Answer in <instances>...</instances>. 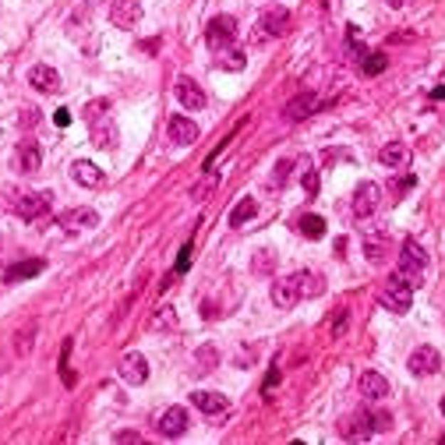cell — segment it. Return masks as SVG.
I'll list each match as a JSON object with an SVG mask.
<instances>
[{
	"label": "cell",
	"mask_w": 445,
	"mask_h": 445,
	"mask_svg": "<svg viewBox=\"0 0 445 445\" xmlns=\"http://www.w3.org/2000/svg\"><path fill=\"white\" fill-rule=\"evenodd\" d=\"M32 333H36V325H28V329H21V333H18V354L32 350Z\"/></svg>",
	"instance_id": "38"
},
{
	"label": "cell",
	"mask_w": 445,
	"mask_h": 445,
	"mask_svg": "<svg viewBox=\"0 0 445 445\" xmlns=\"http://www.w3.org/2000/svg\"><path fill=\"white\" fill-rule=\"evenodd\" d=\"M290 167H293L290 159L276 163V170H272V184H276V187H283V184H286V177H290Z\"/></svg>",
	"instance_id": "37"
},
{
	"label": "cell",
	"mask_w": 445,
	"mask_h": 445,
	"mask_svg": "<svg viewBox=\"0 0 445 445\" xmlns=\"http://www.w3.org/2000/svg\"><path fill=\"white\" fill-rule=\"evenodd\" d=\"M110 21L117 28H135L142 21V0H110Z\"/></svg>",
	"instance_id": "7"
},
{
	"label": "cell",
	"mask_w": 445,
	"mask_h": 445,
	"mask_svg": "<svg viewBox=\"0 0 445 445\" xmlns=\"http://www.w3.org/2000/svg\"><path fill=\"white\" fill-rule=\"evenodd\" d=\"M357 389H360L364 399H375V403L389 396V382H385V375H378V371H364V375L357 378Z\"/></svg>",
	"instance_id": "19"
},
{
	"label": "cell",
	"mask_w": 445,
	"mask_h": 445,
	"mask_svg": "<svg viewBox=\"0 0 445 445\" xmlns=\"http://www.w3.org/2000/svg\"><path fill=\"white\" fill-rule=\"evenodd\" d=\"M61 226H64L68 234L92 230V226H99V212H95V209H71V212L61 216Z\"/></svg>",
	"instance_id": "17"
},
{
	"label": "cell",
	"mask_w": 445,
	"mask_h": 445,
	"mask_svg": "<svg viewBox=\"0 0 445 445\" xmlns=\"http://www.w3.org/2000/svg\"><path fill=\"white\" fill-rule=\"evenodd\" d=\"M343 325H347V311H340V315H336V322H333V336H340V333H343Z\"/></svg>",
	"instance_id": "42"
},
{
	"label": "cell",
	"mask_w": 445,
	"mask_h": 445,
	"mask_svg": "<svg viewBox=\"0 0 445 445\" xmlns=\"http://www.w3.org/2000/svg\"><path fill=\"white\" fill-rule=\"evenodd\" d=\"M424 268H428V255L417 241H407L403 251H399V266H396V276H403L410 286H421L424 279Z\"/></svg>",
	"instance_id": "1"
},
{
	"label": "cell",
	"mask_w": 445,
	"mask_h": 445,
	"mask_svg": "<svg viewBox=\"0 0 445 445\" xmlns=\"http://www.w3.org/2000/svg\"><path fill=\"white\" fill-rule=\"evenodd\" d=\"M389 234L385 230H371V234H364V258L367 262H375V266H382L385 258H389Z\"/></svg>",
	"instance_id": "16"
},
{
	"label": "cell",
	"mask_w": 445,
	"mask_h": 445,
	"mask_svg": "<svg viewBox=\"0 0 445 445\" xmlns=\"http://www.w3.org/2000/svg\"><path fill=\"white\" fill-rule=\"evenodd\" d=\"M382 304L392 311V315H407L410 304H414V286L403 279V276H392L382 290Z\"/></svg>",
	"instance_id": "2"
},
{
	"label": "cell",
	"mask_w": 445,
	"mask_h": 445,
	"mask_svg": "<svg viewBox=\"0 0 445 445\" xmlns=\"http://www.w3.org/2000/svg\"><path fill=\"white\" fill-rule=\"evenodd\" d=\"M50 194L46 191H36V194H21L18 201H14V212L21 216V219H39V216H46L50 212Z\"/></svg>",
	"instance_id": "10"
},
{
	"label": "cell",
	"mask_w": 445,
	"mask_h": 445,
	"mask_svg": "<svg viewBox=\"0 0 445 445\" xmlns=\"http://www.w3.org/2000/svg\"><path fill=\"white\" fill-rule=\"evenodd\" d=\"M191 403H194L205 417H223V414H230V399H226L223 392H205V389H198V392H191Z\"/></svg>",
	"instance_id": "11"
},
{
	"label": "cell",
	"mask_w": 445,
	"mask_h": 445,
	"mask_svg": "<svg viewBox=\"0 0 445 445\" xmlns=\"http://www.w3.org/2000/svg\"><path fill=\"white\" fill-rule=\"evenodd\" d=\"M290 28V11L286 7H268L258 21V39H272V36H283Z\"/></svg>",
	"instance_id": "12"
},
{
	"label": "cell",
	"mask_w": 445,
	"mask_h": 445,
	"mask_svg": "<svg viewBox=\"0 0 445 445\" xmlns=\"http://www.w3.org/2000/svg\"><path fill=\"white\" fill-rule=\"evenodd\" d=\"M106 110H110V103H106V99H92L89 106H85V120H89V124H95V120H99Z\"/></svg>",
	"instance_id": "35"
},
{
	"label": "cell",
	"mask_w": 445,
	"mask_h": 445,
	"mask_svg": "<svg viewBox=\"0 0 445 445\" xmlns=\"http://www.w3.org/2000/svg\"><path fill=\"white\" fill-rule=\"evenodd\" d=\"M92 142H95L99 149H117V127H113L110 120H106V124L95 120V124H92Z\"/></svg>",
	"instance_id": "27"
},
{
	"label": "cell",
	"mask_w": 445,
	"mask_h": 445,
	"mask_svg": "<svg viewBox=\"0 0 445 445\" xmlns=\"http://www.w3.org/2000/svg\"><path fill=\"white\" fill-rule=\"evenodd\" d=\"M117 371H120V378H124L127 385H142V382L149 378V360L142 354H124L120 364H117Z\"/></svg>",
	"instance_id": "13"
},
{
	"label": "cell",
	"mask_w": 445,
	"mask_h": 445,
	"mask_svg": "<svg viewBox=\"0 0 445 445\" xmlns=\"http://www.w3.org/2000/svg\"><path fill=\"white\" fill-rule=\"evenodd\" d=\"M187 424H191V417H187L184 407H167V414H159V421H156L163 439H180L187 431Z\"/></svg>",
	"instance_id": "8"
},
{
	"label": "cell",
	"mask_w": 445,
	"mask_h": 445,
	"mask_svg": "<svg viewBox=\"0 0 445 445\" xmlns=\"http://www.w3.org/2000/svg\"><path fill=\"white\" fill-rule=\"evenodd\" d=\"M255 212H258V201L248 194V198H241L237 205H234V212H230V226L237 230V226H244L248 219H255Z\"/></svg>",
	"instance_id": "25"
},
{
	"label": "cell",
	"mask_w": 445,
	"mask_h": 445,
	"mask_svg": "<svg viewBox=\"0 0 445 445\" xmlns=\"http://www.w3.org/2000/svg\"><path fill=\"white\" fill-rule=\"evenodd\" d=\"M378 428H375V414H350V417H343L340 421V439H347V442H364V439H371Z\"/></svg>",
	"instance_id": "4"
},
{
	"label": "cell",
	"mask_w": 445,
	"mask_h": 445,
	"mask_svg": "<svg viewBox=\"0 0 445 445\" xmlns=\"http://www.w3.org/2000/svg\"><path fill=\"white\" fill-rule=\"evenodd\" d=\"M378 201H382V187H378L375 180L357 184V191H354V216H357V219L375 216V212H378Z\"/></svg>",
	"instance_id": "5"
},
{
	"label": "cell",
	"mask_w": 445,
	"mask_h": 445,
	"mask_svg": "<svg viewBox=\"0 0 445 445\" xmlns=\"http://www.w3.org/2000/svg\"><path fill=\"white\" fill-rule=\"evenodd\" d=\"M216 347H209V343H205V347H198V354H194V375H209V371H212V367H216Z\"/></svg>",
	"instance_id": "31"
},
{
	"label": "cell",
	"mask_w": 445,
	"mask_h": 445,
	"mask_svg": "<svg viewBox=\"0 0 445 445\" xmlns=\"http://www.w3.org/2000/svg\"><path fill=\"white\" fill-rule=\"evenodd\" d=\"M149 329H152V333H163V329H177V311H174L170 304H167V308H159V311L152 315Z\"/></svg>",
	"instance_id": "30"
},
{
	"label": "cell",
	"mask_w": 445,
	"mask_h": 445,
	"mask_svg": "<svg viewBox=\"0 0 445 445\" xmlns=\"http://www.w3.org/2000/svg\"><path fill=\"white\" fill-rule=\"evenodd\" d=\"M71 177H75V184H82V187H103V184H106V174H103L95 163H89V159H78V163L71 167Z\"/></svg>",
	"instance_id": "23"
},
{
	"label": "cell",
	"mask_w": 445,
	"mask_h": 445,
	"mask_svg": "<svg viewBox=\"0 0 445 445\" xmlns=\"http://www.w3.org/2000/svg\"><path fill=\"white\" fill-rule=\"evenodd\" d=\"M442 442H445V435H442Z\"/></svg>",
	"instance_id": "46"
},
{
	"label": "cell",
	"mask_w": 445,
	"mask_h": 445,
	"mask_svg": "<svg viewBox=\"0 0 445 445\" xmlns=\"http://www.w3.org/2000/svg\"><path fill=\"white\" fill-rule=\"evenodd\" d=\"M300 234L308 237V241H322L325 237V219L322 216H315V212H308V216H300Z\"/></svg>",
	"instance_id": "29"
},
{
	"label": "cell",
	"mask_w": 445,
	"mask_h": 445,
	"mask_svg": "<svg viewBox=\"0 0 445 445\" xmlns=\"http://www.w3.org/2000/svg\"><path fill=\"white\" fill-rule=\"evenodd\" d=\"M293 276H297V290H300V297H318V293L325 290V279H322L318 272H311V268L293 272Z\"/></svg>",
	"instance_id": "24"
},
{
	"label": "cell",
	"mask_w": 445,
	"mask_h": 445,
	"mask_svg": "<svg viewBox=\"0 0 445 445\" xmlns=\"http://www.w3.org/2000/svg\"><path fill=\"white\" fill-rule=\"evenodd\" d=\"M212 187H216V174L209 170V177H205L201 184H198V187H194V191H191V198H194V201H201V198H209V191H212Z\"/></svg>",
	"instance_id": "36"
},
{
	"label": "cell",
	"mask_w": 445,
	"mask_h": 445,
	"mask_svg": "<svg viewBox=\"0 0 445 445\" xmlns=\"http://www.w3.org/2000/svg\"><path fill=\"white\" fill-rule=\"evenodd\" d=\"M53 120H57V127H68V124H71V113H68V110H57Z\"/></svg>",
	"instance_id": "43"
},
{
	"label": "cell",
	"mask_w": 445,
	"mask_h": 445,
	"mask_svg": "<svg viewBox=\"0 0 445 445\" xmlns=\"http://www.w3.org/2000/svg\"><path fill=\"white\" fill-rule=\"evenodd\" d=\"M385 4H392V7H399V4H403V0H385Z\"/></svg>",
	"instance_id": "44"
},
{
	"label": "cell",
	"mask_w": 445,
	"mask_h": 445,
	"mask_svg": "<svg viewBox=\"0 0 445 445\" xmlns=\"http://www.w3.org/2000/svg\"><path fill=\"white\" fill-rule=\"evenodd\" d=\"M43 272V262L39 258H28V262H18V266L7 268V283H21V279H32V276H39Z\"/></svg>",
	"instance_id": "26"
},
{
	"label": "cell",
	"mask_w": 445,
	"mask_h": 445,
	"mask_svg": "<svg viewBox=\"0 0 445 445\" xmlns=\"http://www.w3.org/2000/svg\"><path fill=\"white\" fill-rule=\"evenodd\" d=\"M39 163H43L39 145H36L32 138H25V142L18 145V152H14V167H18V170H25V174H36V170H39Z\"/></svg>",
	"instance_id": "21"
},
{
	"label": "cell",
	"mask_w": 445,
	"mask_h": 445,
	"mask_svg": "<svg viewBox=\"0 0 445 445\" xmlns=\"http://www.w3.org/2000/svg\"><path fill=\"white\" fill-rule=\"evenodd\" d=\"M407 367H410V375H421V378H428V375H439V367H442V354L435 350V347H417L410 360H407Z\"/></svg>",
	"instance_id": "6"
},
{
	"label": "cell",
	"mask_w": 445,
	"mask_h": 445,
	"mask_svg": "<svg viewBox=\"0 0 445 445\" xmlns=\"http://www.w3.org/2000/svg\"><path fill=\"white\" fill-rule=\"evenodd\" d=\"M167 131H170V142H174V145H194V142H198V135H201V131H198V124H194V120H187V117H170V120H167Z\"/></svg>",
	"instance_id": "14"
},
{
	"label": "cell",
	"mask_w": 445,
	"mask_h": 445,
	"mask_svg": "<svg viewBox=\"0 0 445 445\" xmlns=\"http://www.w3.org/2000/svg\"><path fill=\"white\" fill-rule=\"evenodd\" d=\"M268 297H272V304L276 308H293L297 300H300V290H297V276H279V279H272V290H268Z\"/></svg>",
	"instance_id": "9"
},
{
	"label": "cell",
	"mask_w": 445,
	"mask_h": 445,
	"mask_svg": "<svg viewBox=\"0 0 445 445\" xmlns=\"http://www.w3.org/2000/svg\"><path fill=\"white\" fill-rule=\"evenodd\" d=\"M21 124H25V127H36V124H39V113H36L32 106H28V110H21Z\"/></svg>",
	"instance_id": "39"
},
{
	"label": "cell",
	"mask_w": 445,
	"mask_h": 445,
	"mask_svg": "<svg viewBox=\"0 0 445 445\" xmlns=\"http://www.w3.org/2000/svg\"><path fill=\"white\" fill-rule=\"evenodd\" d=\"M216 64H219V68H226V71H241V68L248 64V57H244V50L226 46V50H219V53H216Z\"/></svg>",
	"instance_id": "28"
},
{
	"label": "cell",
	"mask_w": 445,
	"mask_h": 445,
	"mask_svg": "<svg viewBox=\"0 0 445 445\" xmlns=\"http://www.w3.org/2000/svg\"><path fill=\"white\" fill-rule=\"evenodd\" d=\"M272 268H276V255H272V251H258V255L251 258V272H255V276H268Z\"/></svg>",
	"instance_id": "33"
},
{
	"label": "cell",
	"mask_w": 445,
	"mask_h": 445,
	"mask_svg": "<svg viewBox=\"0 0 445 445\" xmlns=\"http://www.w3.org/2000/svg\"><path fill=\"white\" fill-rule=\"evenodd\" d=\"M378 163H382V167H389V170H403V167L410 163V149H407L403 142H389V145H382Z\"/></svg>",
	"instance_id": "22"
},
{
	"label": "cell",
	"mask_w": 445,
	"mask_h": 445,
	"mask_svg": "<svg viewBox=\"0 0 445 445\" xmlns=\"http://www.w3.org/2000/svg\"><path fill=\"white\" fill-rule=\"evenodd\" d=\"M300 187H304V194H308V198H315V194H318V170H315V167H308V170H304Z\"/></svg>",
	"instance_id": "34"
},
{
	"label": "cell",
	"mask_w": 445,
	"mask_h": 445,
	"mask_svg": "<svg viewBox=\"0 0 445 445\" xmlns=\"http://www.w3.org/2000/svg\"><path fill=\"white\" fill-rule=\"evenodd\" d=\"M318 110V95L315 92H300V95H293L286 106H283V117L286 120H304V117H311Z\"/></svg>",
	"instance_id": "18"
},
{
	"label": "cell",
	"mask_w": 445,
	"mask_h": 445,
	"mask_svg": "<svg viewBox=\"0 0 445 445\" xmlns=\"http://www.w3.org/2000/svg\"><path fill=\"white\" fill-rule=\"evenodd\" d=\"M28 85L36 92H61V75L50 68V64H36L28 71Z\"/></svg>",
	"instance_id": "20"
},
{
	"label": "cell",
	"mask_w": 445,
	"mask_h": 445,
	"mask_svg": "<svg viewBox=\"0 0 445 445\" xmlns=\"http://www.w3.org/2000/svg\"><path fill=\"white\" fill-rule=\"evenodd\" d=\"M177 103L184 106V110H205V92H201V85L194 82V78H177Z\"/></svg>",
	"instance_id": "15"
},
{
	"label": "cell",
	"mask_w": 445,
	"mask_h": 445,
	"mask_svg": "<svg viewBox=\"0 0 445 445\" xmlns=\"http://www.w3.org/2000/svg\"><path fill=\"white\" fill-rule=\"evenodd\" d=\"M276 382H279V367H272V371H268V378H266V396H272Z\"/></svg>",
	"instance_id": "41"
},
{
	"label": "cell",
	"mask_w": 445,
	"mask_h": 445,
	"mask_svg": "<svg viewBox=\"0 0 445 445\" xmlns=\"http://www.w3.org/2000/svg\"><path fill=\"white\" fill-rule=\"evenodd\" d=\"M385 64H389L385 53H360V71H364V75H382Z\"/></svg>",
	"instance_id": "32"
},
{
	"label": "cell",
	"mask_w": 445,
	"mask_h": 445,
	"mask_svg": "<svg viewBox=\"0 0 445 445\" xmlns=\"http://www.w3.org/2000/svg\"><path fill=\"white\" fill-rule=\"evenodd\" d=\"M191 266V244H184L180 248V258H177V272H184V268Z\"/></svg>",
	"instance_id": "40"
},
{
	"label": "cell",
	"mask_w": 445,
	"mask_h": 445,
	"mask_svg": "<svg viewBox=\"0 0 445 445\" xmlns=\"http://www.w3.org/2000/svg\"><path fill=\"white\" fill-rule=\"evenodd\" d=\"M234 39H237V21H234L230 14H219V18L209 21V28H205V43H209L216 53L226 50V46H234Z\"/></svg>",
	"instance_id": "3"
},
{
	"label": "cell",
	"mask_w": 445,
	"mask_h": 445,
	"mask_svg": "<svg viewBox=\"0 0 445 445\" xmlns=\"http://www.w3.org/2000/svg\"><path fill=\"white\" fill-rule=\"evenodd\" d=\"M439 407H442V414H445V396H442V403H439Z\"/></svg>",
	"instance_id": "45"
}]
</instances>
